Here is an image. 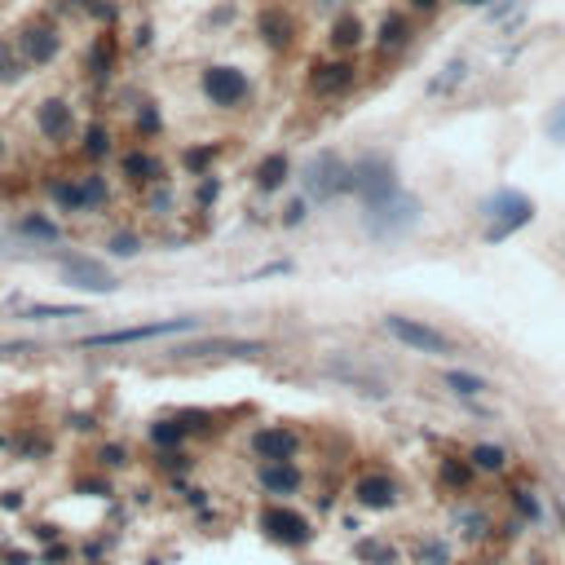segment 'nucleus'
Instances as JSON below:
<instances>
[{
	"label": "nucleus",
	"instance_id": "obj_1",
	"mask_svg": "<svg viewBox=\"0 0 565 565\" xmlns=\"http://www.w3.org/2000/svg\"><path fill=\"white\" fill-rule=\"evenodd\" d=\"M481 217L490 222V226H486V243H504L508 234H517L521 226L535 222V204H530L521 190H495V195L481 204Z\"/></svg>",
	"mask_w": 565,
	"mask_h": 565
},
{
	"label": "nucleus",
	"instance_id": "obj_2",
	"mask_svg": "<svg viewBox=\"0 0 565 565\" xmlns=\"http://www.w3.org/2000/svg\"><path fill=\"white\" fill-rule=\"evenodd\" d=\"M199 89H204V98H208L217 111H238V107L252 98V80H247V71H238V67H230V62L204 67Z\"/></svg>",
	"mask_w": 565,
	"mask_h": 565
},
{
	"label": "nucleus",
	"instance_id": "obj_3",
	"mask_svg": "<svg viewBox=\"0 0 565 565\" xmlns=\"http://www.w3.org/2000/svg\"><path fill=\"white\" fill-rule=\"evenodd\" d=\"M380 327L398 340V344L416 349V353H429V358L455 353V340L447 336V332H438V327H429V323H420V319H407V314H384V323H380Z\"/></svg>",
	"mask_w": 565,
	"mask_h": 565
},
{
	"label": "nucleus",
	"instance_id": "obj_4",
	"mask_svg": "<svg viewBox=\"0 0 565 565\" xmlns=\"http://www.w3.org/2000/svg\"><path fill=\"white\" fill-rule=\"evenodd\" d=\"M349 190L362 199V208H367V204H380V199H389V195L398 190L393 164H389L384 155H367V159H358V164L349 168Z\"/></svg>",
	"mask_w": 565,
	"mask_h": 565
},
{
	"label": "nucleus",
	"instance_id": "obj_5",
	"mask_svg": "<svg viewBox=\"0 0 565 565\" xmlns=\"http://www.w3.org/2000/svg\"><path fill=\"white\" fill-rule=\"evenodd\" d=\"M416 222H420V204L411 195H402V190H393L380 204H367V230L375 238H398L402 230H411Z\"/></svg>",
	"mask_w": 565,
	"mask_h": 565
},
{
	"label": "nucleus",
	"instance_id": "obj_6",
	"mask_svg": "<svg viewBox=\"0 0 565 565\" xmlns=\"http://www.w3.org/2000/svg\"><path fill=\"white\" fill-rule=\"evenodd\" d=\"M195 319H164V323H141V327H119V332H102V336H85L80 349H115V344H137V340H159L173 332H195Z\"/></svg>",
	"mask_w": 565,
	"mask_h": 565
},
{
	"label": "nucleus",
	"instance_id": "obj_7",
	"mask_svg": "<svg viewBox=\"0 0 565 565\" xmlns=\"http://www.w3.org/2000/svg\"><path fill=\"white\" fill-rule=\"evenodd\" d=\"M13 44H18V53H22L27 67H49L62 53V36H58L53 22H27Z\"/></svg>",
	"mask_w": 565,
	"mask_h": 565
},
{
	"label": "nucleus",
	"instance_id": "obj_8",
	"mask_svg": "<svg viewBox=\"0 0 565 565\" xmlns=\"http://www.w3.org/2000/svg\"><path fill=\"white\" fill-rule=\"evenodd\" d=\"M305 190L314 199H332L340 190H349V164L340 159L336 150H323L310 168H305Z\"/></svg>",
	"mask_w": 565,
	"mask_h": 565
},
{
	"label": "nucleus",
	"instance_id": "obj_9",
	"mask_svg": "<svg viewBox=\"0 0 565 565\" xmlns=\"http://www.w3.org/2000/svg\"><path fill=\"white\" fill-rule=\"evenodd\" d=\"M358 85V67L349 58H336V62H314L310 67V93L332 102V98H344L349 89Z\"/></svg>",
	"mask_w": 565,
	"mask_h": 565
},
{
	"label": "nucleus",
	"instance_id": "obj_10",
	"mask_svg": "<svg viewBox=\"0 0 565 565\" xmlns=\"http://www.w3.org/2000/svg\"><path fill=\"white\" fill-rule=\"evenodd\" d=\"M261 530H265L274 544H283V548H305V544L314 539L310 521H305L301 513H292V508H278V504L261 513Z\"/></svg>",
	"mask_w": 565,
	"mask_h": 565
},
{
	"label": "nucleus",
	"instance_id": "obj_11",
	"mask_svg": "<svg viewBox=\"0 0 565 565\" xmlns=\"http://www.w3.org/2000/svg\"><path fill=\"white\" fill-rule=\"evenodd\" d=\"M62 278L71 287H80V292H115V274L93 256H67L62 261Z\"/></svg>",
	"mask_w": 565,
	"mask_h": 565
},
{
	"label": "nucleus",
	"instance_id": "obj_12",
	"mask_svg": "<svg viewBox=\"0 0 565 565\" xmlns=\"http://www.w3.org/2000/svg\"><path fill=\"white\" fill-rule=\"evenodd\" d=\"M296 31H301V27H296V18H292L283 4H265V9L256 13V36H261L270 49H278V53L296 44Z\"/></svg>",
	"mask_w": 565,
	"mask_h": 565
},
{
	"label": "nucleus",
	"instance_id": "obj_13",
	"mask_svg": "<svg viewBox=\"0 0 565 565\" xmlns=\"http://www.w3.org/2000/svg\"><path fill=\"white\" fill-rule=\"evenodd\" d=\"M36 128H40L44 141H67L76 133V107L67 98H44L36 107Z\"/></svg>",
	"mask_w": 565,
	"mask_h": 565
},
{
	"label": "nucleus",
	"instance_id": "obj_14",
	"mask_svg": "<svg viewBox=\"0 0 565 565\" xmlns=\"http://www.w3.org/2000/svg\"><path fill=\"white\" fill-rule=\"evenodd\" d=\"M296 447H301V442H296V433H292V429H283V424L256 429V433L247 438V451L256 455L261 464H265V459H292Z\"/></svg>",
	"mask_w": 565,
	"mask_h": 565
},
{
	"label": "nucleus",
	"instance_id": "obj_15",
	"mask_svg": "<svg viewBox=\"0 0 565 565\" xmlns=\"http://www.w3.org/2000/svg\"><path fill=\"white\" fill-rule=\"evenodd\" d=\"M353 499H358L362 508H393V504H398V481L384 477V472H367V477H358Z\"/></svg>",
	"mask_w": 565,
	"mask_h": 565
},
{
	"label": "nucleus",
	"instance_id": "obj_16",
	"mask_svg": "<svg viewBox=\"0 0 565 565\" xmlns=\"http://www.w3.org/2000/svg\"><path fill=\"white\" fill-rule=\"evenodd\" d=\"M256 481H261L270 495H292V490H301V468H296L292 459H265V464L256 468Z\"/></svg>",
	"mask_w": 565,
	"mask_h": 565
},
{
	"label": "nucleus",
	"instance_id": "obj_17",
	"mask_svg": "<svg viewBox=\"0 0 565 565\" xmlns=\"http://www.w3.org/2000/svg\"><path fill=\"white\" fill-rule=\"evenodd\" d=\"M49 199H53L58 213H89L85 177H53V182H49Z\"/></svg>",
	"mask_w": 565,
	"mask_h": 565
},
{
	"label": "nucleus",
	"instance_id": "obj_18",
	"mask_svg": "<svg viewBox=\"0 0 565 565\" xmlns=\"http://www.w3.org/2000/svg\"><path fill=\"white\" fill-rule=\"evenodd\" d=\"M119 168H124V177H128L133 186H159V182H164V164H159L150 150H141V146L128 150Z\"/></svg>",
	"mask_w": 565,
	"mask_h": 565
},
{
	"label": "nucleus",
	"instance_id": "obj_19",
	"mask_svg": "<svg viewBox=\"0 0 565 565\" xmlns=\"http://www.w3.org/2000/svg\"><path fill=\"white\" fill-rule=\"evenodd\" d=\"M252 177H256V190H265V195H270V190H283V186H287L292 164H287V155H283V150H274V155H265V159L256 164V173H252Z\"/></svg>",
	"mask_w": 565,
	"mask_h": 565
},
{
	"label": "nucleus",
	"instance_id": "obj_20",
	"mask_svg": "<svg viewBox=\"0 0 565 565\" xmlns=\"http://www.w3.org/2000/svg\"><path fill=\"white\" fill-rule=\"evenodd\" d=\"M375 44H380L384 53L407 49V44H411V22H407V13H384V18H380V31H375Z\"/></svg>",
	"mask_w": 565,
	"mask_h": 565
},
{
	"label": "nucleus",
	"instance_id": "obj_21",
	"mask_svg": "<svg viewBox=\"0 0 565 565\" xmlns=\"http://www.w3.org/2000/svg\"><path fill=\"white\" fill-rule=\"evenodd\" d=\"M362 40H367V27H362L358 13H340L336 22H332V49L349 53V49H358Z\"/></svg>",
	"mask_w": 565,
	"mask_h": 565
},
{
	"label": "nucleus",
	"instance_id": "obj_22",
	"mask_svg": "<svg viewBox=\"0 0 565 565\" xmlns=\"http://www.w3.org/2000/svg\"><path fill=\"white\" fill-rule=\"evenodd\" d=\"M18 234H27V238H40V243H58V238H62L58 222H49L44 213H27V217H18Z\"/></svg>",
	"mask_w": 565,
	"mask_h": 565
},
{
	"label": "nucleus",
	"instance_id": "obj_23",
	"mask_svg": "<svg viewBox=\"0 0 565 565\" xmlns=\"http://www.w3.org/2000/svg\"><path fill=\"white\" fill-rule=\"evenodd\" d=\"M111 67H115V40L111 36H98L93 40V49H89V76H111Z\"/></svg>",
	"mask_w": 565,
	"mask_h": 565
},
{
	"label": "nucleus",
	"instance_id": "obj_24",
	"mask_svg": "<svg viewBox=\"0 0 565 565\" xmlns=\"http://www.w3.org/2000/svg\"><path fill=\"white\" fill-rule=\"evenodd\" d=\"M22 76H27V62H22L18 44H0V80L4 85H18Z\"/></svg>",
	"mask_w": 565,
	"mask_h": 565
},
{
	"label": "nucleus",
	"instance_id": "obj_25",
	"mask_svg": "<svg viewBox=\"0 0 565 565\" xmlns=\"http://www.w3.org/2000/svg\"><path fill=\"white\" fill-rule=\"evenodd\" d=\"M111 146H115V137H111L107 124H93V128L85 133V155H89V159H107Z\"/></svg>",
	"mask_w": 565,
	"mask_h": 565
},
{
	"label": "nucleus",
	"instance_id": "obj_26",
	"mask_svg": "<svg viewBox=\"0 0 565 565\" xmlns=\"http://www.w3.org/2000/svg\"><path fill=\"white\" fill-rule=\"evenodd\" d=\"M213 159H217V146H213V141H208V146H190V150L182 155V164H186L190 177H204V173L213 168Z\"/></svg>",
	"mask_w": 565,
	"mask_h": 565
},
{
	"label": "nucleus",
	"instance_id": "obj_27",
	"mask_svg": "<svg viewBox=\"0 0 565 565\" xmlns=\"http://www.w3.org/2000/svg\"><path fill=\"white\" fill-rule=\"evenodd\" d=\"M442 380H447V389H455L459 398H477V393L486 389V380H481V375H468V371H447Z\"/></svg>",
	"mask_w": 565,
	"mask_h": 565
},
{
	"label": "nucleus",
	"instance_id": "obj_28",
	"mask_svg": "<svg viewBox=\"0 0 565 565\" xmlns=\"http://www.w3.org/2000/svg\"><path fill=\"white\" fill-rule=\"evenodd\" d=\"M508 464V455L499 451V447H472V468H481V472H499Z\"/></svg>",
	"mask_w": 565,
	"mask_h": 565
},
{
	"label": "nucleus",
	"instance_id": "obj_29",
	"mask_svg": "<svg viewBox=\"0 0 565 565\" xmlns=\"http://www.w3.org/2000/svg\"><path fill=\"white\" fill-rule=\"evenodd\" d=\"M85 190H89V213H98V208H107V204H111V190H107V177H98V173H89V177H85Z\"/></svg>",
	"mask_w": 565,
	"mask_h": 565
},
{
	"label": "nucleus",
	"instance_id": "obj_30",
	"mask_svg": "<svg viewBox=\"0 0 565 565\" xmlns=\"http://www.w3.org/2000/svg\"><path fill=\"white\" fill-rule=\"evenodd\" d=\"M85 310L80 305H31L22 310V319H80Z\"/></svg>",
	"mask_w": 565,
	"mask_h": 565
},
{
	"label": "nucleus",
	"instance_id": "obj_31",
	"mask_svg": "<svg viewBox=\"0 0 565 565\" xmlns=\"http://www.w3.org/2000/svg\"><path fill=\"white\" fill-rule=\"evenodd\" d=\"M133 124H137V133H141V137H155V133L164 128L159 107H155V102H141V111H137V119H133Z\"/></svg>",
	"mask_w": 565,
	"mask_h": 565
},
{
	"label": "nucleus",
	"instance_id": "obj_32",
	"mask_svg": "<svg viewBox=\"0 0 565 565\" xmlns=\"http://www.w3.org/2000/svg\"><path fill=\"white\" fill-rule=\"evenodd\" d=\"M548 137H553L557 146H565V98L553 107V115H548Z\"/></svg>",
	"mask_w": 565,
	"mask_h": 565
},
{
	"label": "nucleus",
	"instance_id": "obj_33",
	"mask_svg": "<svg viewBox=\"0 0 565 565\" xmlns=\"http://www.w3.org/2000/svg\"><path fill=\"white\" fill-rule=\"evenodd\" d=\"M358 557H362V561H389L393 565V548H384V544H358Z\"/></svg>",
	"mask_w": 565,
	"mask_h": 565
},
{
	"label": "nucleus",
	"instance_id": "obj_34",
	"mask_svg": "<svg viewBox=\"0 0 565 565\" xmlns=\"http://www.w3.org/2000/svg\"><path fill=\"white\" fill-rule=\"evenodd\" d=\"M217 195H222V182H217L213 173H204V182H199V204L208 208V204H217Z\"/></svg>",
	"mask_w": 565,
	"mask_h": 565
},
{
	"label": "nucleus",
	"instance_id": "obj_35",
	"mask_svg": "<svg viewBox=\"0 0 565 565\" xmlns=\"http://www.w3.org/2000/svg\"><path fill=\"white\" fill-rule=\"evenodd\" d=\"M98 459H102V468H124V464H128V451H124V447H102V451H98Z\"/></svg>",
	"mask_w": 565,
	"mask_h": 565
},
{
	"label": "nucleus",
	"instance_id": "obj_36",
	"mask_svg": "<svg viewBox=\"0 0 565 565\" xmlns=\"http://www.w3.org/2000/svg\"><path fill=\"white\" fill-rule=\"evenodd\" d=\"M107 247H111L115 256H133V252H137L141 243H137L133 234H115V238H111V243H107Z\"/></svg>",
	"mask_w": 565,
	"mask_h": 565
},
{
	"label": "nucleus",
	"instance_id": "obj_37",
	"mask_svg": "<svg viewBox=\"0 0 565 565\" xmlns=\"http://www.w3.org/2000/svg\"><path fill=\"white\" fill-rule=\"evenodd\" d=\"M442 477H447L451 486H468V468H464V464H455V459L442 464Z\"/></svg>",
	"mask_w": 565,
	"mask_h": 565
},
{
	"label": "nucleus",
	"instance_id": "obj_38",
	"mask_svg": "<svg viewBox=\"0 0 565 565\" xmlns=\"http://www.w3.org/2000/svg\"><path fill=\"white\" fill-rule=\"evenodd\" d=\"M513 499H517V508H521L530 521L539 517V504H535V495H530V490H513Z\"/></svg>",
	"mask_w": 565,
	"mask_h": 565
},
{
	"label": "nucleus",
	"instance_id": "obj_39",
	"mask_svg": "<svg viewBox=\"0 0 565 565\" xmlns=\"http://www.w3.org/2000/svg\"><path fill=\"white\" fill-rule=\"evenodd\" d=\"M182 433H186L182 424H159L155 429V442H182Z\"/></svg>",
	"mask_w": 565,
	"mask_h": 565
},
{
	"label": "nucleus",
	"instance_id": "obj_40",
	"mask_svg": "<svg viewBox=\"0 0 565 565\" xmlns=\"http://www.w3.org/2000/svg\"><path fill=\"white\" fill-rule=\"evenodd\" d=\"M305 222V199H296L292 208H287V217H283V226H301Z\"/></svg>",
	"mask_w": 565,
	"mask_h": 565
},
{
	"label": "nucleus",
	"instance_id": "obj_41",
	"mask_svg": "<svg viewBox=\"0 0 565 565\" xmlns=\"http://www.w3.org/2000/svg\"><path fill=\"white\" fill-rule=\"evenodd\" d=\"M62 9H76V13H89L93 9V0H58Z\"/></svg>",
	"mask_w": 565,
	"mask_h": 565
},
{
	"label": "nucleus",
	"instance_id": "obj_42",
	"mask_svg": "<svg viewBox=\"0 0 565 565\" xmlns=\"http://www.w3.org/2000/svg\"><path fill=\"white\" fill-rule=\"evenodd\" d=\"M150 36H155V27L146 22V27H137V49H146L150 44Z\"/></svg>",
	"mask_w": 565,
	"mask_h": 565
},
{
	"label": "nucleus",
	"instance_id": "obj_43",
	"mask_svg": "<svg viewBox=\"0 0 565 565\" xmlns=\"http://www.w3.org/2000/svg\"><path fill=\"white\" fill-rule=\"evenodd\" d=\"M411 4H416V9H420V13H433V9H438V4H442V0H411Z\"/></svg>",
	"mask_w": 565,
	"mask_h": 565
},
{
	"label": "nucleus",
	"instance_id": "obj_44",
	"mask_svg": "<svg viewBox=\"0 0 565 565\" xmlns=\"http://www.w3.org/2000/svg\"><path fill=\"white\" fill-rule=\"evenodd\" d=\"M459 4H468V9H481V4H490V0H459Z\"/></svg>",
	"mask_w": 565,
	"mask_h": 565
},
{
	"label": "nucleus",
	"instance_id": "obj_45",
	"mask_svg": "<svg viewBox=\"0 0 565 565\" xmlns=\"http://www.w3.org/2000/svg\"><path fill=\"white\" fill-rule=\"evenodd\" d=\"M0 159H4V137H0Z\"/></svg>",
	"mask_w": 565,
	"mask_h": 565
}]
</instances>
